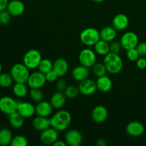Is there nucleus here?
Instances as JSON below:
<instances>
[{
    "mask_svg": "<svg viewBox=\"0 0 146 146\" xmlns=\"http://www.w3.org/2000/svg\"><path fill=\"white\" fill-rule=\"evenodd\" d=\"M108 116L107 108L104 106L98 105L94 108L91 112V118L96 123H102L106 121Z\"/></svg>",
    "mask_w": 146,
    "mask_h": 146,
    "instance_id": "obj_14",
    "label": "nucleus"
},
{
    "mask_svg": "<svg viewBox=\"0 0 146 146\" xmlns=\"http://www.w3.org/2000/svg\"><path fill=\"white\" fill-rule=\"evenodd\" d=\"M51 126L58 131H64L68 128L71 123V115L68 111L60 110L51 118Z\"/></svg>",
    "mask_w": 146,
    "mask_h": 146,
    "instance_id": "obj_1",
    "label": "nucleus"
},
{
    "mask_svg": "<svg viewBox=\"0 0 146 146\" xmlns=\"http://www.w3.org/2000/svg\"><path fill=\"white\" fill-rule=\"evenodd\" d=\"M17 111L24 118H29L36 113V107L31 103L18 101Z\"/></svg>",
    "mask_w": 146,
    "mask_h": 146,
    "instance_id": "obj_12",
    "label": "nucleus"
},
{
    "mask_svg": "<svg viewBox=\"0 0 146 146\" xmlns=\"http://www.w3.org/2000/svg\"><path fill=\"white\" fill-rule=\"evenodd\" d=\"M11 15L7 9L0 11V24L2 25H7L10 22Z\"/></svg>",
    "mask_w": 146,
    "mask_h": 146,
    "instance_id": "obj_35",
    "label": "nucleus"
},
{
    "mask_svg": "<svg viewBox=\"0 0 146 146\" xmlns=\"http://www.w3.org/2000/svg\"><path fill=\"white\" fill-rule=\"evenodd\" d=\"M94 2H96V3H101V2H104L105 0H92Z\"/></svg>",
    "mask_w": 146,
    "mask_h": 146,
    "instance_id": "obj_45",
    "label": "nucleus"
},
{
    "mask_svg": "<svg viewBox=\"0 0 146 146\" xmlns=\"http://www.w3.org/2000/svg\"><path fill=\"white\" fill-rule=\"evenodd\" d=\"M53 63V70L55 71L58 77L64 76L68 73L69 66L68 61L65 58H58Z\"/></svg>",
    "mask_w": 146,
    "mask_h": 146,
    "instance_id": "obj_17",
    "label": "nucleus"
},
{
    "mask_svg": "<svg viewBox=\"0 0 146 146\" xmlns=\"http://www.w3.org/2000/svg\"><path fill=\"white\" fill-rule=\"evenodd\" d=\"M13 81L14 80H13L11 74L2 72L0 74V87L4 88H9L12 85Z\"/></svg>",
    "mask_w": 146,
    "mask_h": 146,
    "instance_id": "obj_30",
    "label": "nucleus"
},
{
    "mask_svg": "<svg viewBox=\"0 0 146 146\" xmlns=\"http://www.w3.org/2000/svg\"><path fill=\"white\" fill-rule=\"evenodd\" d=\"M140 56H146V42H139L135 48Z\"/></svg>",
    "mask_w": 146,
    "mask_h": 146,
    "instance_id": "obj_39",
    "label": "nucleus"
},
{
    "mask_svg": "<svg viewBox=\"0 0 146 146\" xmlns=\"http://www.w3.org/2000/svg\"><path fill=\"white\" fill-rule=\"evenodd\" d=\"M81 42L86 46H94L100 39V31L93 27L86 28L79 36Z\"/></svg>",
    "mask_w": 146,
    "mask_h": 146,
    "instance_id": "obj_4",
    "label": "nucleus"
},
{
    "mask_svg": "<svg viewBox=\"0 0 146 146\" xmlns=\"http://www.w3.org/2000/svg\"><path fill=\"white\" fill-rule=\"evenodd\" d=\"M7 10L11 17H19L24 14L25 11V5L20 0H11L9 1Z\"/></svg>",
    "mask_w": 146,
    "mask_h": 146,
    "instance_id": "obj_16",
    "label": "nucleus"
},
{
    "mask_svg": "<svg viewBox=\"0 0 146 146\" xmlns=\"http://www.w3.org/2000/svg\"><path fill=\"white\" fill-rule=\"evenodd\" d=\"M67 87L66 81H65L63 78H61V79L56 80V88H57L58 91H62L64 92V90L66 89V88Z\"/></svg>",
    "mask_w": 146,
    "mask_h": 146,
    "instance_id": "obj_40",
    "label": "nucleus"
},
{
    "mask_svg": "<svg viewBox=\"0 0 146 146\" xmlns=\"http://www.w3.org/2000/svg\"><path fill=\"white\" fill-rule=\"evenodd\" d=\"M46 82L45 74L38 71L30 74L27 84L30 88H41Z\"/></svg>",
    "mask_w": 146,
    "mask_h": 146,
    "instance_id": "obj_9",
    "label": "nucleus"
},
{
    "mask_svg": "<svg viewBox=\"0 0 146 146\" xmlns=\"http://www.w3.org/2000/svg\"><path fill=\"white\" fill-rule=\"evenodd\" d=\"M12 91L14 95L19 98H22L27 96L28 94V87L26 84L15 83L13 86Z\"/></svg>",
    "mask_w": 146,
    "mask_h": 146,
    "instance_id": "obj_27",
    "label": "nucleus"
},
{
    "mask_svg": "<svg viewBox=\"0 0 146 146\" xmlns=\"http://www.w3.org/2000/svg\"><path fill=\"white\" fill-rule=\"evenodd\" d=\"M92 71L94 76L98 78V77L106 75L107 70L104 63L103 64L102 63H96L92 67Z\"/></svg>",
    "mask_w": 146,
    "mask_h": 146,
    "instance_id": "obj_31",
    "label": "nucleus"
},
{
    "mask_svg": "<svg viewBox=\"0 0 146 146\" xmlns=\"http://www.w3.org/2000/svg\"><path fill=\"white\" fill-rule=\"evenodd\" d=\"M32 126L36 131L41 132L51 127L50 118H48V117L37 115L32 121Z\"/></svg>",
    "mask_w": 146,
    "mask_h": 146,
    "instance_id": "obj_21",
    "label": "nucleus"
},
{
    "mask_svg": "<svg viewBox=\"0 0 146 146\" xmlns=\"http://www.w3.org/2000/svg\"><path fill=\"white\" fill-rule=\"evenodd\" d=\"M94 51L98 55L105 56L108 53H110V44L102 39H100L94 46Z\"/></svg>",
    "mask_w": 146,
    "mask_h": 146,
    "instance_id": "obj_26",
    "label": "nucleus"
},
{
    "mask_svg": "<svg viewBox=\"0 0 146 146\" xmlns=\"http://www.w3.org/2000/svg\"><path fill=\"white\" fill-rule=\"evenodd\" d=\"M64 94L66 96V98L72 99V98H75L76 97L78 96V94H79V89L78 87H76V86L70 85L67 86L66 89L64 91Z\"/></svg>",
    "mask_w": 146,
    "mask_h": 146,
    "instance_id": "obj_32",
    "label": "nucleus"
},
{
    "mask_svg": "<svg viewBox=\"0 0 146 146\" xmlns=\"http://www.w3.org/2000/svg\"><path fill=\"white\" fill-rule=\"evenodd\" d=\"M136 66L140 69L146 68V58L144 56H140L136 61Z\"/></svg>",
    "mask_w": 146,
    "mask_h": 146,
    "instance_id": "obj_41",
    "label": "nucleus"
},
{
    "mask_svg": "<svg viewBox=\"0 0 146 146\" xmlns=\"http://www.w3.org/2000/svg\"><path fill=\"white\" fill-rule=\"evenodd\" d=\"M46 79L47 82H55L56 81L57 78H58V75L56 74L55 71L54 70H51V71H48V73L45 74Z\"/></svg>",
    "mask_w": 146,
    "mask_h": 146,
    "instance_id": "obj_38",
    "label": "nucleus"
},
{
    "mask_svg": "<svg viewBox=\"0 0 146 146\" xmlns=\"http://www.w3.org/2000/svg\"><path fill=\"white\" fill-rule=\"evenodd\" d=\"M2 72V66H1V63H0V74Z\"/></svg>",
    "mask_w": 146,
    "mask_h": 146,
    "instance_id": "obj_46",
    "label": "nucleus"
},
{
    "mask_svg": "<svg viewBox=\"0 0 146 146\" xmlns=\"http://www.w3.org/2000/svg\"><path fill=\"white\" fill-rule=\"evenodd\" d=\"M145 127L141 122L133 121L129 122L126 125V133L128 135L134 138L140 137L143 134Z\"/></svg>",
    "mask_w": 146,
    "mask_h": 146,
    "instance_id": "obj_15",
    "label": "nucleus"
},
{
    "mask_svg": "<svg viewBox=\"0 0 146 146\" xmlns=\"http://www.w3.org/2000/svg\"><path fill=\"white\" fill-rule=\"evenodd\" d=\"M39 139L41 143L44 145H53L58 139V131L51 126L49 127L47 129L41 131Z\"/></svg>",
    "mask_w": 146,
    "mask_h": 146,
    "instance_id": "obj_10",
    "label": "nucleus"
},
{
    "mask_svg": "<svg viewBox=\"0 0 146 146\" xmlns=\"http://www.w3.org/2000/svg\"><path fill=\"white\" fill-rule=\"evenodd\" d=\"M42 60L41 54L37 49H30L25 53L23 57V64L29 70L38 68L40 62Z\"/></svg>",
    "mask_w": 146,
    "mask_h": 146,
    "instance_id": "obj_5",
    "label": "nucleus"
},
{
    "mask_svg": "<svg viewBox=\"0 0 146 146\" xmlns=\"http://www.w3.org/2000/svg\"><path fill=\"white\" fill-rule=\"evenodd\" d=\"M10 145L11 146H27L28 145V141L24 135H18L13 137Z\"/></svg>",
    "mask_w": 146,
    "mask_h": 146,
    "instance_id": "obj_34",
    "label": "nucleus"
},
{
    "mask_svg": "<svg viewBox=\"0 0 146 146\" xmlns=\"http://www.w3.org/2000/svg\"><path fill=\"white\" fill-rule=\"evenodd\" d=\"M36 113L37 115L44 117H48L52 113L54 107L52 106L50 101H41L40 102L37 103V105L36 106Z\"/></svg>",
    "mask_w": 146,
    "mask_h": 146,
    "instance_id": "obj_18",
    "label": "nucleus"
},
{
    "mask_svg": "<svg viewBox=\"0 0 146 146\" xmlns=\"http://www.w3.org/2000/svg\"><path fill=\"white\" fill-rule=\"evenodd\" d=\"M96 144L98 146H106L107 145V142L104 138H99L96 141Z\"/></svg>",
    "mask_w": 146,
    "mask_h": 146,
    "instance_id": "obj_43",
    "label": "nucleus"
},
{
    "mask_svg": "<svg viewBox=\"0 0 146 146\" xmlns=\"http://www.w3.org/2000/svg\"><path fill=\"white\" fill-rule=\"evenodd\" d=\"M89 74L90 72L88 68L84 66L81 65V64L79 66H76L72 70V72H71L73 78L75 81H78V82H81V81H84V80L88 78Z\"/></svg>",
    "mask_w": 146,
    "mask_h": 146,
    "instance_id": "obj_19",
    "label": "nucleus"
},
{
    "mask_svg": "<svg viewBox=\"0 0 146 146\" xmlns=\"http://www.w3.org/2000/svg\"><path fill=\"white\" fill-rule=\"evenodd\" d=\"M66 98V96L64 92L58 91L53 94V95L51 96V98H50V103L54 107V108L60 109L65 105Z\"/></svg>",
    "mask_w": 146,
    "mask_h": 146,
    "instance_id": "obj_23",
    "label": "nucleus"
},
{
    "mask_svg": "<svg viewBox=\"0 0 146 146\" xmlns=\"http://www.w3.org/2000/svg\"><path fill=\"white\" fill-rule=\"evenodd\" d=\"M112 24L117 31H123L128 27L129 19L125 14H118L113 19Z\"/></svg>",
    "mask_w": 146,
    "mask_h": 146,
    "instance_id": "obj_20",
    "label": "nucleus"
},
{
    "mask_svg": "<svg viewBox=\"0 0 146 146\" xmlns=\"http://www.w3.org/2000/svg\"><path fill=\"white\" fill-rule=\"evenodd\" d=\"M9 0H0V11L7 9Z\"/></svg>",
    "mask_w": 146,
    "mask_h": 146,
    "instance_id": "obj_42",
    "label": "nucleus"
},
{
    "mask_svg": "<svg viewBox=\"0 0 146 146\" xmlns=\"http://www.w3.org/2000/svg\"><path fill=\"white\" fill-rule=\"evenodd\" d=\"M10 74L15 83L27 84L30 76V72L29 69L23 63H17L11 66Z\"/></svg>",
    "mask_w": 146,
    "mask_h": 146,
    "instance_id": "obj_3",
    "label": "nucleus"
},
{
    "mask_svg": "<svg viewBox=\"0 0 146 146\" xmlns=\"http://www.w3.org/2000/svg\"><path fill=\"white\" fill-rule=\"evenodd\" d=\"M96 83L97 89L103 93H107L110 91L113 86L112 80L106 75L98 77Z\"/></svg>",
    "mask_w": 146,
    "mask_h": 146,
    "instance_id": "obj_22",
    "label": "nucleus"
},
{
    "mask_svg": "<svg viewBox=\"0 0 146 146\" xmlns=\"http://www.w3.org/2000/svg\"><path fill=\"white\" fill-rule=\"evenodd\" d=\"M67 145V143H66L65 141H61V140H57L56 141L55 143H54V144H53V145L54 146H66Z\"/></svg>",
    "mask_w": 146,
    "mask_h": 146,
    "instance_id": "obj_44",
    "label": "nucleus"
},
{
    "mask_svg": "<svg viewBox=\"0 0 146 146\" xmlns=\"http://www.w3.org/2000/svg\"><path fill=\"white\" fill-rule=\"evenodd\" d=\"M117 36V30L113 27H105L100 31L101 39L111 43Z\"/></svg>",
    "mask_w": 146,
    "mask_h": 146,
    "instance_id": "obj_24",
    "label": "nucleus"
},
{
    "mask_svg": "<svg viewBox=\"0 0 146 146\" xmlns=\"http://www.w3.org/2000/svg\"><path fill=\"white\" fill-rule=\"evenodd\" d=\"M121 48H123L121 42L113 41L110 44V52L114 53V54H119L121 51Z\"/></svg>",
    "mask_w": 146,
    "mask_h": 146,
    "instance_id": "obj_37",
    "label": "nucleus"
},
{
    "mask_svg": "<svg viewBox=\"0 0 146 146\" xmlns=\"http://www.w3.org/2000/svg\"><path fill=\"white\" fill-rule=\"evenodd\" d=\"M18 101L10 96L0 98V111L5 115H9L17 110Z\"/></svg>",
    "mask_w": 146,
    "mask_h": 146,
    "instance_id": "obj_7",
    "label": "nucleus"
},
{
    "mask_svg": "<svg viewBox=\"0 0 146 146\" xmlns=\"http://www.w3.org/2000/svg\"><path fill=\"white\" fill-rule=\"evenodd\" d=\"M29 96L34 102L38 103L44 99V94L40 88H31L29 91Z\"/></svg>",
    "mask_w": 146,
    "mask_h": 146,
    "instance_id": "obj_33",
    "label": "nucleus"
},
{
    "mask_svg": "<svg viewBox=\"0 0 146 146\" xmlns=\"http://www.w3.org/2000/svg\"><path fill=\"white\" fill-rule=\"evenodd\" d=\"M96 54L91 48H86L81 50L78 55V61L81 65L87 68H92L96 63Z\"/></svg>",
    "mask_w": 146,
    "mask_h": 146,
    "instance_id": "obj_6",
    "label": "nucleus"
},
{
    "mask_svg": "<svg viewBox=\"0 0 146 146\" xmlns=\"http://www.w3.org/2000/svg\"><path fill=\"white\" fill-rule=\"evenodd\" d=\"M121 42L122 48L125 51L136 48L139 43V38L138 35L133 31H127L124 33L121 38Z\"/></svg>",
    "mask_w": 146,
    "mask_h": 146,
    "instance_id": "obj_8",
    "label": "nucleus"
},
{
    "mask_svg": "<svg viewBox=\"0 0 146 146\" xmlns=\"http://www.w3.org/2000/svg\"><path fill=\"white\" fill-rule=\"evenodd\" d=\"M53 64L54 63L48 58H42L37 68L41 73L46 74L48 71L53 70Z\"/></svg>",
    "mask_w": 146,
    "mask_h": 146,
    "instance_id": "obj_29",
    "label": "nucleus"
},
{
    "mask_svg": "<svg viewBox=\"0 0 146 146\" xmlns=\"http://www.w3.org/2000/svg\"><path fill=\"white\" fill-rule=\"evenodd\" d=\"M78 87L80 94L84 96H86L93 95L95 94L96 90H98L96 81L90 78H87L84 81L79 82V85Z\"/></svg>",
    "mask_w": 146,
    "mask_h": 146,
    "instance_id": "obj_13",
    "label": "nucleus"
},
{
    "mask_svg": "<svg viewBox=\"0 0 146 146\" xmlns=\"http://www.w3.org/2000/svg\"><path fill=\"white\" fill-rule=\"evenodd\" d=\"M104 64L107 72L111 74H118L122 71L123 61L118 54L108 53L104 56Z\"/></svg>",
    "mask_w": 146,
    "mask_h": 146,
    "instance_id": "obj_2",
    "label": "nucleus"
},
{
    "mask_svg": "<svg viewBox=\"0 0 146 146\" xmlns=\"http://www.w3.org/2000/svg\"><path fill=\"white\" fill-rule=\"evenodd\" d=\"M140 57L136 48H131L127 51V58L131 61H136Z\"/></svg>",
    "mask_w": 146,
    "mask_h": 146,
    "instance_id": "obj_36",
    "label": "nucleus"
},
{
    "mask_svg": "<svg viewBox=\"0 0 146 146\" xmlns=\"http://www.w3.org/2000/svg\"><path fill=\"white\" fill-rule=\"evenodd\" d=\"M83 135L78 131L76 129L69 130L66 133L64 141L67 145L71 146H79L83 143Z\"/></svg>",
    "mask_w": 146,
    "mask_h": 146,
    "instance_id": "obj_11",
    "label": "nucleus"
},
{
    "mask_svg": "<svg viewBox=\"0 0 146 146\" xmlns=\"http://www.w3.org/2000/svg\"><path fill=\"white\" fill-rule=\"evenodd\" d=\"M13 135L11 131L8 128L0 130V145L7 146L11 144Z\"/></svg>",
    "mask_w": 146,
    "mask_h": 146,
    "instance_id": "obj_28",
    "label": "nucleus"
},
{
    "mask_svg": "<svg viewBox=\"0 0 146 146\" xmlns=\"http://www.w3.org/2000/svg\"><path fill=\"white\" fill-rule=\"evenodd\" d=\"M9 124L14 129H19L24 125V118L20 115L17 111L9 115Z\"/></svg>",
    "mask_w": 146,
    "mask_h": 146,
    "instance_id": "obj_25",
    "label": "nucleus"
}]
</instances>
